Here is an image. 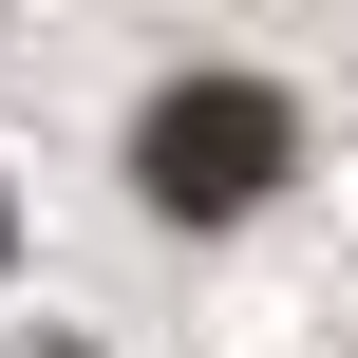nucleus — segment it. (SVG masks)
Here are the masks:
<instances>
[{
  "label": "nucleus",
  "mask_w": 358,
  "mask_h": 358,
  "mask_svg": "<svg viewBox=\"0 0 358 358\" xmlns=\"http://www.w3.org/2000/svg\"><path fill=\"white\" fill-rule=\"evenodd\" d=\"M0 227H19V208H0Z\"/></svg>",
  "instance_id": "2"
},
{
  "label": "nucleus",
  "mask_w": 358,
  "mask_h": 358,
  "mask_svg": "<svg viewBox=\"0 0 358 358\" xmlns=\"http://www.w3.org/2000/svg\"><path fill=\"white\" fill-rule=\"evenodd\" d=\"M283 151H302V113H283L264 76H170V94L132 113V189H151L170 227H245V208L283 189Z\"/></svg>",
  "instance_id": "1"
}]
</instances>
